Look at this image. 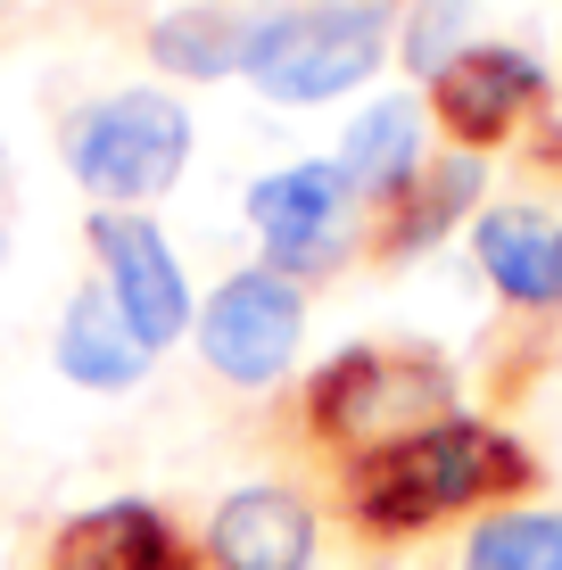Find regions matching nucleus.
Wrapping results in <instances>:
<instances>
[{
	"label": "nucleus",
	"mask_w": 562,
	"mask_h": 570,
	"mask_svg": "<svg viewBox=\"0 0 562 570\" xmlns=\"http://www.w3.org/2000/svg\"><path fill=\"white\" fill-rule=\"evenodd\" d=\"M513 488H530L521 439H505V430H489V422H463V414L347 463V504H356V521L381 529V538H405V529L455 513V504L513 497Z\"/></svg>",
	"instance_id": "nucleus-1"
},
{
	"label": "nucleus",
	"mask_w": 562,
	"mask_h": 570,
	"mask_svg": "<svg viewBox=\"0 0 562 570\" xmlns=\"http://www.w3.org/2000/svg\"><path fill=\"white\" fill-rule=\"evenodd\" d=\"M390 33H397V17L381 9V0H315V9H274V17H257V26H248L240 67L257 75L265 100L315 108V100L356 91L364 75L381 67Z\"/></svg>",
	"instance_id": "nucleus-2"
},
{
	"label": "nucleus",
	"mask_w": 562,
	"mask_h": 570,
	"mask_svg": "<svg viewBox=\"0 0 562 570\" xmlns=\"http://www.w3.org/2000/svg\"><path fill=\"white\" fill-rule=\"evenodd\" d=\"M67 157H75V183L116 207L158 199L190 166V116H183V100H158V91H116V100L75 116Z\"/></svg>",
	"instance_id": "nucleus-3"
},
{
	"label": "nucleus",
	"mask_w": 562,
	"mask_h": 570,
	"mask_svg": "<svg viewBox=\"0 0 562 570\" xmlns=\"http://www.w3.org/2000/svg\"><path fill=\"white\" fill-rule=\"evenodd\" d=\"M447 372L431 356H381V347H339L323 381L306 389V422L323 439H414V430L447 422Z\"/></svg>",
	"instance_id": "nucleus-4"
},
{
	"label": "nucleus",
	"mask_w": 562,
	"mask_h": 570,
	"mask_svg": "<svg viewBox=\"0 0 562 570\" xmlns=\"http://www.w3.org/2000/svg\"><path fill=\"white\" fill-rule=\"evenodd\" d=\"M298 331H306L298 282H282V273H265V265L231 273L199 314L207 364H216L224 381H240V389H274L289 372V356H298Z\"/></svg>",
	"instance_id": "nucleus-5"
},
{
	"label": "nucleus",
	"mask_w": 562,
	"mask_h": 570,
	"mask_svg": "<svg viewBox=\"0 0 562 570\" xmlns=\"http://www.w3.org/2000/svg\"><path fill=\"white\" fill-rule=\"evenodd\" d=\"M91 248H100V273H108V298L116 314L132 323L141 347H166L183 340V314H190V289H183V265H174L166 232L132 207H108L91 215Z\"/></svg>",
	"instance_id": "nucleus-6"
},
{
	"label": "nucleus",
	"mask_w": 562,
	"mask_h": 570,
	"mask_svg": "<svg viewBox=\"0 0 562 570\" xmlns=\"http://www.w3.org/2000/svg\"><path fill=\"white\" fill-rule=\"evenodd\" d=\"M538 100H546V75H538V58H521V50H496V42H480V50H455L447 67L431 75V116L455 132L463 149H489V141H505V132L530 116Z\"/></svg>",
	"instance_id": "nucleus-7"
},
{
	"label": "nucleus",
	"mask_w": 562,
	"mask_h": 570,
	"mask_svg": "<svg viewBox=\"0 0 562 570\" xmlns=\"http://www.w3.org/2000/svg\"><path fill=\"white\" fill-rule=\"evenodd\" d=\"M207 554L224 570H306L315 562V513L289 488H231L207 521Z\"/></svg>",
	"instance_id": "nucleus-8"
},
{
	"label": "nucleus",
	"mask_w": 562,
	"mask_h": 570,
	"mask_svg": "<svg viewBox=\"0 0 562 570\" xmlns=\"http://www.w3.org/2000/svg\"><path fill=\"white\" fill-rule=\"evenodd\" d=\"M472 248H480V273L496 282V298H513V306H562V224H554V215L496 207V215H480Z\"/></svg>",
	"instance_id": "nucleus-9"
},
{
	"label": "nucleus",
	"mask_w": 562,
	"mask_h": 570,
	"mask_svg": "<svg viewBox=\"0 0 562 570\" xmlns=\"http://www.w3.org/2000/svg\"><path fill=\"white\" fill-rule=\"evenodd\" d=\"M339 183L347 190H364V199H381L390 207L405 183L422 174V116H414V100H373L347 125V141H339Z\"/></svg>",
	"instance_id": "nucleus-10"
},
{
	"label": "nucleus",
	"mask_w": 562,
	"mask_h": 570,
	"mask_svg": "<svg viewBox=\"0 0 562 570\" xmlns=\"http://www.w3.org/2000/svg\"><path fill=\"white\" fill-rule=\"evenodd\" d=\"M58 364H67V381L83 389H132L149 364V347L132 340V323L116 314L108 289H75L67 323H58Z\"/></svg>",
	"instance_id": "nucleus-11"
},
{
	"label": "nucleus",
	"mask_w": 562,
	"mask_h": 570,
	"mask_svg": "<svg viewBox=\"0 0 562 570\" xmlns=\"http://www.w3.org/2000/svg\"><path fill=\"white\" fill-rule=\"evenodd\" d=\"M50 570H174V529L149 504H108L58 538Z\"/></svg>",
	"instance_id": "nucleus-12"
},
{
	"label": "nucleus",
	"mask_w": 562,
	"mask_h": 570,
	"mask_svg": "<svg viewBox=\"0 0 562 570\" xmlns=\"http://www.w3.org/2000/svg\"><path fill=\"white\" fill-rule=\"evenodd\" d=\"M472 199H480V157H472V149L447 157V166H422L414 183L381 207V248H390V257H405V248L438 240V232H447Z\"/></svg>",
	"instance_id": "nucleus-13"
},
{
	"label": "nucleus",
	"mask_w": 562,
	"mask_h": 570,
	"mask_svg": "<svg viewBox=\"0 0 562 570\" xmlns=\"http://www.w3.org/2000/svg\"><path fill=\"white\" fill-rule=\"evenodd\" d=\"M339 207H347L339 166H315V157L248 183V215H257L265 232H323V224H339Z\"/></svg>",
	"instance_id": "nucleus-14"
},
{
	"label": "nucleus",
	"mask_w": 562,
	"mask_h": 570,
	"mask_svg": "<svg viewBox=\"0 0 562 570\" xmlns=\"http://www.w3.org/2000/svg\"><path fill=\"white\" fill-rule=\"evenodd\" d=\"M240 50H248V17H231V9H174L149 33V58L174 75H231Z\"/></svg>",
	"instance_id": "nucleus-15"
},
{
	"label": "nucleus",
	"mask_w": 562,
	"mask_h": 570,
	"mask_svg": "<svg viewBox=\"0 0 562 570\" xmlns=\"http://www.w3.org/2000/svg\"><path fill=\"white\" fill-rule=\"evenodd\" d=\"M463 570H562V513H489L463 546Z\"/></svg>",
	"instance_id": "nucleus-16"
},
{
	"label": "nucleus",
	"mask_w": 562,
	"mask_h": 570,
	"mask_svg": "<svg viewBox=\"0 0 562 570\" xmlns=\"http://www.w3.org/2000/svg\"><path fill=\"white\" fill-rule=\"evenodd\" d=\"M332 265H347V224L265 232V273H282V282H306V273H332Z\"/></svg>",
	"instance_id": "nucleus-17"
},
{
	"label": "nucleus",
	"mask_w": 562,
	"mask_h": 570,
	"mask_svg": "<svg viewBox=\"0 0 562 570\" xmlns=\"http://www.w3.org/2000/svg\"><path fill=\"white\" fill-rule=\"evenodd\" d=\"M455 26H463V0H422L414 9V33H405V58H414L422 75H438L455 58Z\"/></svg>",
	"instance_id": "nucleus-18"
}]
</instances>
